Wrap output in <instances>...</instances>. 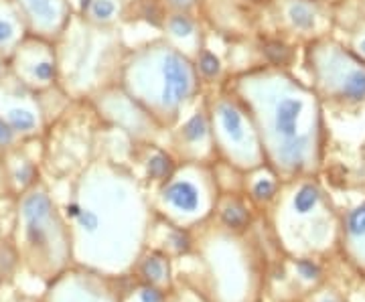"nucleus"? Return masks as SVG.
<instances>
[{"label":"nucleus","instance_id":"f257e3e1","mask_svg":"<svg viewBox=\"0 0 365 302\" xmlns=\"http://www.w3.org/2000/svg\"><path fill=\"white\" fill-rule=\"evenodd\" d=\"M66 215L76 266L110 278H128L146 250L155 219L148 187L114 158H90L69 183Z\"/></svg>","mask_w":365,"mask_h":302},{"label":"nucleus","instance_id":"f03ea898","mask_svg":"<svg viewBox=\"0 0 365 302\" xmlns=\"http://www.w3.org/2000/svg\"><path fill=\"white\" fill-rule=\"evenodd\" d=\"M246 105L260 136L264 162L282 181L317 177L329 146L327 108L288 67L252 66L225 85Z\"/></svg>","mask_w":365,"mask_h":302},{"label":"nucleus","instance_id":"7ed1b4c3","mask_svg":"<svg viewBox=\"0 0 365 302\" xmlns=\"http://www.w3.org/2000/svg\"><path fill=\"white\" fill-rule=\"evenodd\" d=\"M118 83L165 132L175 128L201 102L205 88L193 59L163 37L126 51Z\"/></svg>","mask_w":365,"mask_h":302},{"label":"nucleus","instance_id":"20e7f679","mask_svg":"<svg viewBox=\"0 0 365 302\" xmlns=\"http://www.w3.org/2000/svg\"><path fill=\"white\" fill-rule=\"evenodd\" d=\"M250 234H232L213 219L193 229L191 258L199 266V282L191 286L209 302H262L268 264Z\"/></svg>","mask_w":365,"mask_h":302},{"label":"nucleus","instance_id":"39448f33","mask_svg":"<svg viewBox=\"0 0 365 302\" xmlns=\"http://www.w3.org/2000/svg\"><path fill=\"white\" fill-rule=\"evenodd\" d=\"M264 213L276 246L290 260H319L339 250L341 211L319 175L284 181Z\"/></svg>","mask_w":365,"mask_h":302},{"label":"nucleus","instance_id":"423d86ee","mask_svg":"<svg viewBox=\"0 0 365 302\" xmlns=\"http://www.w3.org/2000/svg\"><path fill=\"white\" fill-rule=\"evenodd\" d=\"M11 241L19 266L43 284L76 266L66 215L43 179L14 197Z\"/></svg>","mask_w":365,"mask_h":302},{"label":"nucleus","instance_id":"0eeeda50","mask_svg":"<svg viewBox=\"0 0 365 302\" xmlns=\"http://www.w3.org/2000/svg\"><path fill=\"white\" fill-rule=\"evenodd\" d=\"M59 88L73 100L86 102L102 88L120 81L128 47L118 28H100L73 14L55 41Z\"/></svg>","mask_w":365,"mask_h":302},{"label":"nucleus","instance_id":"6e6552de","mask_svg":"<svg viewBox=\"0 0 365 302\" xmlns=\"http://www.w3.org/2000/svg\"><path fill=\"white\" fill-rule=\"evenodd\" d=\"M304 63L309 85L325 108H365V61L333 35L304 43Z\"/></svg>","mask_w":365,"mask_h":302},{"label":"nucleus","instance_id":"1a4fd4ad","mask_svg":"<svg viewBox=\"0 0 365 302\" xmlns=\"http://www.w3.org/2000/svg\"><path fill=\"white\" fill-rule=\"evenodd\" d=\"M220 193L215 162H179L169 179L150 191V201L158 217L193 231L213 217Z\"/></svg>","mask_w":365,"mask_h":302},{"label":"nucleus","instance_id":"9d476101","mask_svg":"<svg viewBox=\"0 0 365 302\" xmlns=\"http://www.w3.org/2000/svg\"><path fill=\"white\" fill-rule=\"evenodd\" d=\"M203 100L211 120L217 160L240 172L264 165L260 136L246 105L225 85L217 92L203 95Z\"/></svg>","mask_w":365,"mask_h":302},{"label":"nucleus","instance_id":"9b49d317","mask_svg":"<svg viewBox=\"0 0 365 302\" xmlns=\"http://www.w3.org/2000/svg\"><path fill=\"white\" fill-rule=\"evenodd\" d=\"M86 104L90 105V110L98 118L108 124L110 130H116L124 138H128L132 146L158 142V136L165 132L157 124V120L153 118L120 83L102 88L100 92L88 98Z\"/></svg>","mask_w":365,"mask_h":302},{"label":"nucleus","instance_id":"f8f14e48","mask_svg":"<svg viewBox=\"0 0 365 302\" xmlns=\"http://www.w3.org/2000/svg\"><path fill=\"white\" fill-rule=\"evenodd\" d=\"M0 118L23 142L45 138L49 128L39 93L29 90L11 73L0 81Z\"/></svg>","mask_w":365,"mask_h":302},{"label":"nucleus","instance_id":"ddd939ff","mask_svg":"<svg viewBox=\"0 0 365 302\" xmlns=\"http://www.w3.org/2000/svg\"><path fill=\"white\" fill-rule=\"evenodd\" d=\"M278 28L294 39L309 41L333 35L337 21L331 0H268Z\"/></svg>","mask_w":365,"mask_h":302},{"label":"nucleus","instance_id":"4468645a","mask_svg":"<svg viewBox=\"0 0 365 302\" xmlns=\"http://www.w3.org/2000/svg\"><path fill=\"white\" fill-rule=\"evenodd\" d=\"M9 73L33 92H49L59 85L55 41L26 35L9 57Z\"/></svg>","mask_w":365,"mask_h":302},{"label":"nucleus","instance_id":"2eb2a0df","mask_svg":"<svg viewBox=\"0 0 365 302\" xmlns=\"http://www.w3.org/2000/svg\"><path fill=\"white\" fill-rule=\"evenodd\" d=\"M122 278H110L81 266H71L45 284L39 302H120Z\"/></svg>","mask_w":365,"mask_h":302},{"label":"nucleus","instance_id":"dca6fc26","mask_svg":"<svg viewBox=\"0 0 365 302\" xmlns=\"http://www.w3.org/2000/svg\"><path fill=\"white\" fill-rule=\"evenodd\" d=\"M167 148L179 162H217L211 120L203 98L175 128L167 132Z\"/></svg>","mask_w":365,"mask_h":302},{"label":"nucleus","instance_id":"f3484780","mask_svg":"<svg viewBox=\"0 0 365 302\" xmlns=\"http://www.w3.org/2000/svg\"><path fill=\"white\" fill-rule=\"evenodd\" d=\"M25 21L29 35L57 41L69 25L73 9L69 0H13Z\"/></svg>","mask_w":365,"mask_h":302},{"label":"nucleus","instance_id":"a211bd4d","mask_svg":"<svg viewBox=\"0 0 365 302\" xmlns=\"http://www.w3.org/2000/svg\"><path fill=\"white\" fill-rule=\"evenodd\" d=\"M160 37L175 49L195 59L205 47V28L197 13L189 11H167L160 21Z\"/></svg>","mask_w":365,"mask_h":302},{"label":"nucleus","instance_id":"6ab92c4d","mask_svg":"<svg viewBox=\"0 0 365 302\" xmlns=\"http://www.w3.org/2000/svg\"><path fill=\"white\" fill-rule=\"evenodd\" d=\"M256 211L242 189H227L220 193L211 219L232 234H250L256 225Z\"/></svg>","mask_w":365,"mask_h":302},{"label":"nucleus","instance_id":"aec40b11","mask_svg":"<svg viewBox=\"0 0 365 302\" xmlns=\"http://www.w3.org/2000/svg\"><path fill=\"white\" fill-rule=\"evenodd\" d=\"M339 250L353 270L365 276V199L341 213Z\"/></svg>","mask_w":365,"mask_h":302},{"label":"nucleus","instance_id":"412c9836","mask_svg":"<svg viewBox=\"0 0 365 302\" xmlns=\"http://www.w3.org/2000/svg\"><path fill=\"white\" fill-rule=\"evenodd\" d=\"M26 142L16 145L0 155V162L6 177V187L13 197L29 191L41 181V165L26 152Z\"/></svg>","mask_w":365,"mask_h":302},{"label":"nucleus","instance_id":"4be33fe9","mask_svg":"<svg viewBox=\"0 0 365 302\" xmlns=\"http://www.w3.org/2000/svg\"><path fill=\"white\" fill-rule=\"evenodd\" d=\"M132 278L138 282L157 286V288L173 292L177 286V272H175V260L165 251L146 248L136 260L130 272Z\"/></svg>","mask_w":365,"mask_h":302},{"label":"nucleus","instance_id":"5701e85b","mask_svg":"<svg viewBox=\"0 0 365 302\" xmlns=\"http://www.w3.org/2000/svg\"><path fill=\"white\" fill-rule=\"evenodd\" d=\"M193 244H195V237H193L191 229L177 227V225L169 224L167 219L158 217L155 213V219H153L150 231H148L146 248L165 251L167 256H170L177 262V260H182V258L193 254Z\"/></svg>","mask_w":365,"mask_h":302},{"label":"nucleus","instance_id":"b1692460","mask_svg":"<svg viewBox=\"0 0 365 302\" xmlns=\"http://www.w3.org/2000/svg\"><path fill=\"white\" fill-rule=\"evenodd\" d=\"M282 184L284 181L264 162L252 171L242 172L240 189L244 191V195L252 201V205L256 209L266 211L280 195Z\"/></svg>","mask_w":365,"mask_h":302},{"label":"nucleus","instance_id":"393cba45","mask_svg":"<svg viewBox=\"0 0 365 302\" xmlns=\"http://www.w3.org/2000/svg\"><path fill=\"white\" fill-rule=\"evenodd\" d=\"M143 155H140V167L143 172L138 175L148 191L157 189L158 184H163L170 175L175 172V169L179 167V160L175 158V155L170 152L167 146L153 142V145H144Z\"/></svg>","mask_w":365,"mask_h":302},{"label":"nucleus","instance_id":"a878e982","mask_svg":"<svg viewBox=\"0 0 365 302\" xmlns=\"http://www.w3.org/2000/svg\"><path fill=\"white\" fill-rule=\"evenodd\" d=\"M26 35L25 21L13 0H0V53L9 59Z\"/></svg>","mask_w":365,"mask_h":302},{"label":"nucleus","instance_id":"bb28decb","mask_svg":"<svg viewBox=\"0 0 365 302\" xmlns=\"http://www.w3.org/2000/svg\"><path fill=\"white\" fill-rule=\"evenodd\" d=\"M126 13V0H83L79 16L100 28H118Z\"/></svg>","mask_w":365,"mask_h":302},{"label":"nucleus","instance_id":"cd10ccee","mask_svg":"<svg viewBox=\"0 0 365 302\" xmlns=\"http://www.w3.org/2000/svg\"><path fill=\"white\" fill-rule=\"evenodd\" d=\"M193 63H195L197 76L203 81V85L222 83L223 76H225V66H223L222 57L215 51H211L207 45L193 59Z\"/></svg>","mask_w":365,"mask_h":302},{"label":"nucleus","instance_id":"c85d7f7f","mask_svg":"<svg viewBox=\"0 0 365 302\" xmlns=\"http://www.w3.org/2000/svg\"><path fill=\"white\" fill-rule=\"evenodd\" d=\"M169 294L167 290L157 288V286H150V284H144L138 282L130 286V288L122 290V298L120 302H169Z\"/></svg>","mask_w":365,"mask_h":302},{"label":"nucleus","instance_id":"c756f323","mask_svg":"<svg viewBox=\"0 0 365 302\" xmlns=\"http://www.w3.org/2000/svg\"><path fill=\"white\" fill-rule=\"evenodd\" d=\"M345 43L349 45V49L353 53H357L365 61V14H359L353 21V25L347 31V41Z\"/></svg>","mask_w":365,"mask_h":302},{"label":"nucleus","instance_id":"7c9ffc66","mask_svg":"<svg viewBox=\"0 0 365 302\" xmlns=\"http://www.w3.org/2000/svg\"><path fill=\"white\" fill-rule=\"evenodd\" d=\"M169 302H209V298L195 286L177 280V286L169 294Z\"/></svg>","mask_w":365,"mask_h":302},{"label":"nucleus","instance_id":"2f4dec72","mask_svg":"<svg viewBox=\"0 0 365 302\" xmlns=\"http://www.w3.org/2000/svg\"><path fill=\"white\" fill-rule=\"evenodd\" d=\"M302 302H343V296L333 286H314L304 294Z\"/></svg>","mask_w":365,"mask_h":302},{"label":"nucleus","instance_id":"473e14b6","mask_svg":"<svg viewBox=\"0 0 365 302\" xmlns=\"http://www.w3.org/2000/svg\"><path fill=\"white\" fill-rule=\"evenodd\" d=\"M23 140L14 134V130L4 122V120L0 118V155L2 152H6V150H11L16 145H21Z\"/></svg>","mask_w":365,"mask_h":302},{"label":"nucleus","instance_id":"72a5a7b5","mask_svg":"<svg viewBox=\"0 0 365 302\" xmlns=\"http://www.w3.org/2000/svg\"><path fill=\"white\" fill-rule=\"evenodd\" d=\"M167 11H189V13H197L205 0H158Z\"/></svg>","mask_w":365,"mask_h":302},{"label":"nucleus","instance_id":"f704fd0d","mask_svg":"<svg viewBox=\"0 0 365 302\" xmlns=\"http://www.w3.org/2000/svg\"><path fill=\"white\" fill-rule=\"evenodd\" d=\"M9 76V59L0 53V81Z\"/></svg>","mask_w":365,"mask_h":302},{"label":"nucleus","instance_id":"c9c22d12","mask_svg":"<svg viewBox=\"0 0 365 302\" xmlns=\"http://www.w3.org/2000/svg\"><path fill=\"white\" fill-rule=\"evenodd\" d=\"M2 284H4V264L0 260V288H2Z\"/></svg>","mask_w":365,"mask_h":302},{"label":"nucleus","instance_id":"e433bc0d","mask_svg":"<svg viewBox=\"0 0 365 302\" xmlns=\"http://www.w3.org/2000/svg\"><path fill=\"white\" fill-rule=\"evenodd\" d=\"M240 2H258V0H240Z\"/></svg>","mask_w":365,"mask_h":302},{"label":"nucleus","instance_id":"4c0bfd02","mask_svg":"<svg viewBox=\"0 0 365 302\" xmlns=\"http://www.w3.org/2000/svg\"><path fill=\"white\" fill-rule=\"evenodd\" d=\"M31 302H39V298H37V301H35V298H33V301H31Z\"/></svg>","mask_w":365,"mask_h":302},{"label":"nucleus","instance_id":"58836bf2","mask_svg":"<svg viewBox=\"0 0 365 302\" xmlns=\"http://www.w3.org/2000/svg\"><path fill=\"white\" fill-rule=\"evenodd\" d=\"M331 2H335V0H331Z\"/></svg>","mask_w":365,"mask_h":302},{"label":"nucleus","instance_id":"ea45409f","mask_svg":"<svg viewBox=\"0 0 365 302\" xmlns=\"http://www.w3.org/2000/svg\"><path fill=\"white\" fill-rule=\"evenodd\" d=\"M364 4H365V0H364ZM364 14H365V13H364Z\"/></svg>","mask_w":365,"mask_h":302}]
</instances>
